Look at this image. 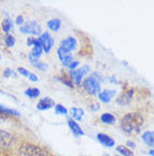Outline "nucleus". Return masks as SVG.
<instances>
[{
	"mask_svg": "<svg viewBox=\"0 0 154 156\" xmlns=\"http://www.w3.org/2000/svg\"><path fill=\"white\" fill-rule=\"evenodd\" d=\"M44 156H53V155H51V154H50V153H47V154H46V155H44Z\"/></svg>",
	"mask_w": 154,
	"mask_h": 156,
	"instance_id": "38",
	"label": "nucleus"
},
{
	"mask_svg": "<svg viewBox=\"0 0 154 156\" xmlns=\"http://www.w3.org/2000/svg\"><path fill=\"white\" fill-rule=\"evenodd\" d=\"M47 153L49 152L45 148L26 141L22 143L18 148V156H44Z\"/></svg>",
	"mask_w": 154,
	"mask_h": 156,
	"instance_id": "3",
	"label": "nucleus"
},
{
	"mask_svg": "<svg viewBox=\"0 0 154 156\" xmlns=\"http://www.w3.org/2000/svg\"><path fill=\"white\" fill-rule=\"evenodd\" d=\"M77 40L72 37V36H69V37H66V39L62 40L61 42H60V48L63 49V50L65 51V52H71V51L75 50V48H77Z\"/></svg>",
	"mask_w": 154,
	"mask_h": 156,
	"instance_id": "9",
	"label": "nucleus"
},
{
	"mask_svg": "<svg viewBox=\"0 0 154 156\" xmlns=\"http://www.w3.org/2000/svg\"><path fill=\"white\" fill-rule=\"evenodd\" d=\"M2 75H4V77H6V78L10 77L12 75H14V76H15V74L12 73V69H9V68L5 69V70H4V74H2Z\"/></svg>",
	"mask_w": 154,
	"mask_h": 156,
	"instance_id": "32",
	"label": "nucleus"
},
{
	"mask_svg": "<svg viewBox=\"0 0 154 156\" xmlns=\"http://www.w3.org/2000/svg\"><path fill=\"white\" fill-rule=\"evenodd\" d=\"M70 114H71V118L73 119V120H77V121H80L83 115H85V111L80 108H71L70 109Z\"/></svg>",
	"mask_w": 154,
	"mask_h": 156,
	"instance_id": "19",
	"label": "nucleus"
},
{
	"mask_svg": "<svg viewBox=\"0 0 154 156\" xmlns=\"http://www.w3.org/2000/svg\"><path fill=\"white\" fill-rule=\"evenodd\" d=\"M0 112L1 113L6 114V115H15V117H19L20 114L19 112H17L16 110H12V109H9V108H6V106H2L0 105Z\"/></svg>",
	"mask_w": 154,
	"mask_h": 156,
	"instance_id": "25",
	"label": "nucleus"
},
{
	"mask_svg": "<svg viewBox=\"0 0 154 156\" xmlns=\"http://www.w3.org/2000/svg\"><path fill=\"white\" fill-rule=\"evenodd\" d=\"M104 156H109V155H104Z\"/></svg>",
	"mask_w": 154,
	"mask_h": 156,
	"instance_id": "39",
	"label": "nucleus"
},
{
	"mask_svg": "<svg viewBox=\"0 0 154 156\" xmlns=\"http://www.w3.org/2000/svg\"><path fill=\"white\" fill-rule=\"evenodd\" d=\"M134 88H132V87L126 88L118 95V98H116V103L119 104V105H128L132 100H133V98H134Z\"/></svg>",
	"mask_w": 154,
	"mask_h": 156,
	"instance_id": "6",
	"label": "nucleus"
},
{
	"mask_svg": "<svg viewBox=\"0 0 154 156\" xmlns=\"http://www.w3.org/2000/svg\"><path fill=\"white\" fill-rule=\"evenodd\" d=\"M24 94L29 98H36L41 95V90H39L38 88H36V87H29V88H27V90H25Z\"/></svg>",
	"mask_w": 154,
	"mask_h": 156,
	"instance_id": "22",
	"label": "nucleus"
},
{
	"mask_svg": "<svg viewBox=\"0 0 154 156\" xmlns=\"http://www.w3.org/2000/svg\"><path fill=\"white\" fill-rule=\"evenodd\" d=\"M149 155H151V156H154V149H151L150 152H149Z\"/></svg>",
	"mask_w": 154,
	"mask_h": 156,
	"instance_id": "37",
	"label": "nucleus"
},
{
	"mask_svg": "<svg viewBox=\"0 0 154 156\" xmlns=\"http://www.w3.org/2000/svg\"><path fill=\"white\" fill-rule=\"evenodd\" d=\"M17 71H18L22 76L28 78L31 82H37V80H38V77H37L36 75L33 74V73H31L29 70H27V69H25V68H23V67H18Z\"/></svg>",
	"mask_w": 154,
	"mask_h": 156,
	"instance_id": "17",
	"label": "nucleus"
},
{
	"mask_svg": "<svg viewBox=\"0 0 154 156\" xmlns=\"http://www.w3.org/2000/svg\"><path fill=\"white\" fill-rule=\"evenodd\" d=\"M78 66H79V61H78V60H73L72 62L70 63V66H69L70 70H74Z\"/></svg>",
	"mask_w": 154,
	"mask_h": 156,
	"instance_id": "34",
	"label": "nucleus"
},
{
	"mask_svg": "<svg viewBox=\"0 0 154 156\" xmlns=\"http://www.w3.org/2000/svg\"><path fill=\"white\" fill-rule=\"evenodd\" d=\"M28 60H29V62H31L32 65H34V63H36L37 61H38L39 59L37 58V57H35V55H33L32 53H29V55H28Z\"/></svg>",
	"mask_w": 154,
	"mask_h": 156,
	"instance_id": "31",
	"label": "nucleus"
},
{
	"mask_svg": "<svg viewBox=\"0 0 154 156\" xmlns=\"http://www.w3.org/2000/svg\"><path fill=\"white\" fill-rule=\"evenodd\" d=\"M1 30L6 34H10V32L14 31V23L10 18H5L1 22Z\"/></svg>",
	"mask_w": 154,
	"mask_h": 156,
	"instance_id": "16",
	"label": "nucleus"
},
{
	"mask_svg": "<svg viewBox=\"0 0 154 156\" xmlns=\"http://www.w3.org/2000/svg\"><path fill=\"white\" fill-rule=\"evenodd\" d=\"M37 42V37H33V36H29L28 39H27V45H29V47H34L35 44Z\"/></svg>",
	"mask_w": 154,
	"mask_h": 156,
	"instance_id": "29",
	"label": "nucleus"
},
{
	"mask_svg": "<svg viewBox=\"0 0 154 156\" xmlns=\"http://www.w3.org/2000/svg\"><path fill=\"white\" fill-rule=\"evenodd\" d=\"M116 151L123 156H134L133 151L129 149L128 147H126V146H123V145H118V146L116 147Z\"/></svg>",
	"mask_w": 154,
	"mask_h": 156,
	"instance_id": "24",
	"label": "nucleus"
},
{
	"mask_svg": "<svg viewBox=\"0 0 154 156\" xmlns=\"http://www.w3.org/2000/svg\"><path fill=\"white\" fill-rule=\"evenodd\" d=\"M58 79L61 83H63L64 85L68 86V87H70V88H73L74 84H73V82H72L71 77H70V75H66L65 73H63V74L59 75V76H58Z\"/></svg>",
	"mask_w": 154,
	"mask_h": 156,
	"instance_id": "21",
	"label": "nucleus"
},
{
	"mask_svg": "<svg viewBox=\"0 0 154 156\" xmlns=\"http://www.w3.org/2000/svg\"><path fill=\"white\" fill-rule=\"evenodd\" d=\"M143 125H144V118L139 112L126 113L120 120V129L125 135L128 136L137 135L141 133Z\"/></svg>",
	"mask_w": 154,
	"mask_h": 156,
	"instance_id": "1",
	"label": "nucleus"
},
{
	"mask_svg": "<svg viewBox=\"0 0 154 156\" xmlns=\"http://www.w3.org/2000/svg\"><path fill=\"white\" fill-rule=\"evenodd\" d=\"M54 110H55V113L56 114H62V115H65V114L69 113V111L65 106H63L62 104H55L54 106Z\"/></svg>",
	"mask_w": 154,
	"mask_h": 156,
	"instance_id": "27",
	"label": "nucleus"
},
{
	"mask_svg": "<svg viewBox=\"0 0 154 156\" xmlns=\"http://www.w3.org/2000/svg\"><path fill=\"white\" fill-rule=\"evenodd\" d=\"M24 16L23 15H18L17 17H16V22L15 23L17 24V25H19V26H22V25H24Z\"/></svg>",
	"mask_w": 154,
	"mask_h": 156,
	"instance_id": "30",
	"label": "nucleus"
},
{
	"mask_svg": "<svg viewBox=\"0 0 154 156\" xmlns=\"http://www.w3.org/2000/svg\"><path fill=\"white\" fill-rule=\"evenodd\" d=\"M100 121L105 125H115L116 122V117L112 113H109V112H106V113H102L100 115Z\"/></svg>",
	"mask_w": 154,
	"mask_h": 156,
	"instance_id": "18",
	"label": "nucleus"
},
{
	"mask_svg": "<svg viewBox=\"0 0 154 156\" xmlns=\"http://www.w3.org/2000/svg\"><path fill=\"white\" fill-rule=\"evenodd\" d=\"M82 87L90 95H98L101 90V75L97 71L90 74V76L85 78Z\"/></svg>",
	"mask_w": 154,
	"mask_h": 156,
	"instance_id": "2",
	"label": "nucleus"
},
{
	"mask_svg": "<svg viewBox=\"0 0 154 156\" xmlns=\"http://www.w3.org/2000/svg\"><path fill=\"white\" fill-rule=\"evenodd\" d=\"M4 41H5V44H6L8 48H12L14 45H15V43H16L15 37H14L12 34H6V35H5Z\"/></svg>",
	"mask_w": 154,
	"mask_h": 156,
	"instance_id": "26",
	"label": "nucleus"
},
{
	"mask_svg": "<svg viewBox=\"0 0 154 156\" xmlns=\"http://www.w3.org/2000/svg\"><path fill=\"white\" fill-rule=\"evenodd\" d=\"M8 115H6V114H4V113H1L0 112V121H5V120H8Z\"/></svg>",
	"mask_w": 154,
	"mask_h": 156,
	"instance_id": "36",
	"label": "nucleus"
},
{
	"mask_svg": "<svg viewBox=\"0 0 154 156\" xmlns=\"http://www.w3.org/2000/svg\"><path fill=\"white\" fill-rule=\"evenodd\" d=\"M115 94H116L115 90H100V93L98 94V98L102 103H109V102L112 101V98L115 96Z\"/></svg>",
	"mask_w": 154,
	"mask_h": 156,
	"instance_id": "14",
	"label": "nucleus"
},
{
	"mask_svg": "<svg viewBox=\"0 0 154 156\" xmlns=\"http://www.w3.org/2000/svg\"><path fill=\"white\" fill-rule=\"evenodd\" d=\"M53 106H55V102H54L52 98H43L38 101L36 108H37V110H39V111H45V110H49V109H51V108H53Z\"/></svg>",
	"mask_w": 154,
	"mask_h": 156,
	"instance_id": "13",
	"label": "nucleus"
},
{
	"mask_svg": "<svg viewBox=\"0 0 154 156\" xmlns=\"http://www.w3.org/2000/svg\"><path fill=\"white\" fill-rule=\"evenodd\" d=\"M14 141H15V137L12 133L0 129V148L10 147Z\"/></svg>",
	"mask_w": 154,
	"mask_h": 156,
	"instance_id": "8",
	"label": "nucleus"
},
{
	"mask_svg": "<svg viewBox=\"0 0 154 156\" xmlns=\"http://www.w3.org/2000/svg\"><path fill=\"white\" fill-rule=\"evenodd\" d=\"M38 40H39V42H41V44H42L44 52H45V53H49L51 51V49H52L54 45L53 37L50 35L49 32H43L42 34L38 36Z\"/></svg>",
	"mask_w": 154,
	"mask_h": 156,
	"instance_id": "7",
	"label": "nucleus"
},
{
	"mask_svg": "<svg viewBox=\"0 0 154 156\" xmlns=\"http://www.w3.org/2000/svg\"><path fill=\"white\" fill-rule=\"evenodd\" d=\"M142 140L149 147H154V131L146 130L142 133Z\"/></svg>",
	"mask_w": 154,
	"mask_h": 156,
	"instance_id": "15",
	"label": "nucleus"
},
{
	"mask_svg": "<svg viewBox=\"0 0 154 156\" xmlns=\"http://www.w3.org/2000/svg\"><path fill=\"white\" fill-rule=\"evenodd\" d=\"M90 70V67L89 66H83L80 69H74V70L70 71V77L72 79L73 84H75L77 86H81V82L83 79V76L85 74H88Z\"/></svg>",
	"mask_w": 154,
	"mask_h": 156,
	"instance_id": "5",
	"label": "nucleus"
},
{
	"mask_svg": "<svg viewBox=\"0 0 154 156\" xmlns=\"http://www.w3.org/2000/svg\"><path fill=\"white\" fill-rule=\"evenodd\" d=\"M43 52H44V50H43V47H42V44H41V42H39L38 37H37V42H36V44L33 47V49H32V51H31V53L33 55H35V57L39 58Z\"/></svg>",
	"mask_w": 154,
	"mask_h": 156,
	"instance_id": "23",
	"label": "nucleus"
},
{
	"mask_svg": "<svg viewBox=\"0 0 154 156\" xmlns=\"http://www.w3.org/2000/svg\"><path fill=\"white\" fill-rule=\"evenodd\" d=\"M89 109L91 110V111H93V112H96V111H98V110L100 109V105L98 103H92L91 105L89 106Z\"/></svg>",
	"mask_w": 154,
	"mask_h": 156,
	"instance_id": "33",
	"label": "nucleus"
},
{
	"mask_svg": "<svg viewBox=\"0 0 154 156\" xmlns=\"http://www.w3.org/2000/svg\"><path fill=\"white\" fill-rule=\"evenodd\" d=\"M19 31L23 34H28V35H41L42 34V26L38 22L31 20V22L22 25L19 27Z\"/></svg>",
	"mask_w": 154,
	"mask_h": 156,
	"instance_id": "4",
	"label": "nucleus"
},
{
	"mask_svg": "<svg viewBox=\"0 0 154 156\" xmlns=\"http://www.w3.org/2000/svg\"><path fill=\"white\" fill-rule=\"evenodd\" d=\"M68 126H69L70 130L72 131V133H73L75 137H80L85 135V131L82 130V128L78 125L77 121H74L72 118H69V119H68Z\"/></svg>",
	"mask_w": 154,
	"mask_h": 156,
	"instance_id": "12",
	"label": "nucleus"
},
{
	"mask_svg": "<svg viewBox=\"0 0 154 156\" xmlns=\"http://www.w3.org/2000/svg\"><path fill=\"white\" fill-rule=\"evenodd\" d=\"M61 25L62 22L60 18H53V20H50L47 22V27L53 32H58L61 28Z\"/></svg>",
	"mask_w": 154,
	"mask_h": 156,
	"instance_id": "20",
	"label": "nucleus"
},
{
	"mask_svg": "<svg viewBox=\"0 0 154 156\" xmlns=\"http://www.w3.org/2000/svg\"><path fill=\"white\" fill-rule=\"evenodd\" d=\"M34 66L36 69H38V70L41 71H44V70H46L47 69V65L45 62H43V61H37L36 63H34Z\"/></svg>",
	"mask_w": 154,
	"mask_h": 156,
	"instance_id": "28",
	"label": "nucleus"
},
{
	"mask_svg": "<svg viewBox=\"0 0 154 156\" xmlns=\"http://www.w3.org/2000/svg\"><path fill=\"white\" fill-rule=\"evenodd\" d=\"M126 147H128L129 149L135 148V143H133V141H131V140H128L127 143H126Z\"/></svg>",
	"mask_w": 154,
	"mask_h": 156,
	"instance_id": "35",
	"label": "nucleus"
},
{
	"mask_svg": "<svg viewBox=\"0 0 154 156\" xmlns=\"http://www.w3.org/2000/svg\"><path fill=\"white\" fill-rule=\"evenodd\" d=\"M0 59H1V55H0Z\"/></svg>",
	"mask_w": 154,
	"mask_h": 156,
	"instance_id": "40",
	"label": "nucleus"
},
{
	"mask_svg": "<svg viewBox=\"0 0 154 156\" xmlns=\"http://www.w3.org/2000/svg\"><path fill=\"white\" fill-rule=\"evenodd\" d=\"M56 53H58V57H59L60 62H61L64 67H69L70 63L74 60L71 53H69V52H65V51L63 50V49H61L60 47H59V49L56 50Z\"/></svg>",
	"mask_w": 154,
	"mask_h": 156,
	"instance_id": "10",
	"label": "nucleus"
},
{
	"mask_svg": "<svg viewBox=\"0 0 154 156\" xmlns=\"http://www.w3.org/2000/svg\"><path fill=\"white\" fill-rule=\"evenodd\" d=\"M97 140L99 141L101 145H104L108 148H110V147H114L115 146V139H112L110 136H108L106 133H97Z\"/></svg>",
	"mask_w": 154,
	"mask_h": 156,
	"instance_id": "11",
	"label": "nucleus"
}]
</instances>
